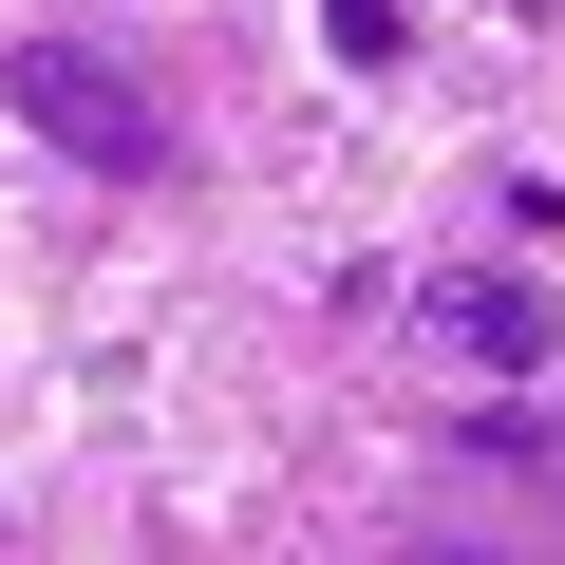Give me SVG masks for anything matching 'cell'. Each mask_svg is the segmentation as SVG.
I'll use <instances>...</instances> for the list:
<instances>
[{"label":"cell","instance_id":"6da1fadb","mask_svg":"<svg viewBox=\"0 0 565 565\" xmlns=\"http://www.w3.org/2000/svg\"><path fill=\"white\" fill-rule=\"evenodd\" d=\"M0 114H20L39 151H76L95 189H151V170H189L170 95H151L114 39H0Z\"/></svg>","mask_w":565,"mask_h":565},{"label":"cell","instance_id":"7a4b0ae2","mask_svg":"<svg viewBox=\"0 0 565 565\" xmlns=\"http://www.w3.org/2000/svg\"><path fill=\"white\" fill-rule=\"evenodd\" d=\"M434 340H452L471 377H546V359H565V302H546L527 264H452V282H434Z\"/></svg>","mask_w":565,"mask_h":565},{"label":"cell","instance_id":"3957f363","mask_svg":"<svg viewBox=\"0 0 565 565\" xmlns=\"http://www.w3.org/2000/svg\"><path fill=\"white\" fill-rule=\"evenodd\" d=\"M396 39H415V0H321V57L340 76H396Z\"/></svg>","mask_w":565,"mask_h":565},{"label":"cell","instance_id":"277c9868","mask_svg":"<svg viewBox=\"0 0 565 565\" xmlns=\"http://www.w3.org/2000/svg\"><path fill=\"white\" fill-rule=\"evenodd\" d=\"M490 20H565V0H490Z\"/></svg>","mask_w":565,"mask_h":565}]
</instances>
